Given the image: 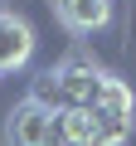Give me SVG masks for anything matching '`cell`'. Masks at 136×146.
Returning a JSON list of instances; mask_svg holds the SVG:
<instances>
[{
	"label": "cell",
	"instance_id": "3957f363",
	"mask_svg": "<svg viewBox=\"0 0 136 146\" xmlns=\"http://www.w3.org/2000/svg\"><path fill=\"white\" fill-rule=\"evenodd\" d=\"M29 58H34V29L15 10H0V73H15Z\"/></svg>",
	"mask_w": 136,
	"mask_h": 146
},
{
	"label": "cell",
	"instance_id": "277c9868",
	"mask_svg": "<svg viewBox=\"0 0 136 146\" xmlns=\"http://www.w3.org/2000/svg\"><path fill=\"white\" fill-rule=\"evenodd\" d=\"M49 131H53V112L39 107V102H29V98L10 112V122H5V136H10L15 146H49Z\"/></svg>",
	"mask_w": 136,
	"mask_h": 146
},
{
	"label": "cell",
	"instance_id": "7a4b0ae2",
	"mask_svg": "<svg viewBox=\"0 0 136 146\" xmlns=\"http://www.w3.org/2000/svg\"><path fill=\"white\" fill-rule=\"evenodd\" d=\"M53 73H58V88H63V102H68V107H92L97 93H102V78H107V73H102L97 63H88L83 54L68 58V63H58ZM68 107H63V112H68Z\"/></svg>",
	"mask_w": 136,
	"mask_h": 146
},
{
	"label": "cell",
	"instance_id": "5b68a950",
	"mask_svg": "<svg viewBox=\"0 0 136 146\" xmlns=\"http://www.w3.org/2000/svg\"><path fill=\"white\" fill-rule=\"evenodd\" d=\"M53 10L73 34H92L112 20V0H53Z\"/></svg>",
	"mask_w": 136,
	"mask_h": 146
},
{
	"label": "cell",
	"instance_id": "6da1fadb",
	"mask_svg": "<svg viewBox=\"0 0 136 146\" xmlns=\"http://www.w3.org/2000/svg\"><path fill=\"white\" fill-rule=\"evenodd\" d=\"M88 112L97 122V146H121L131 136V122H136V98H131V88L121 78L107 73V78H102V93H97V102Z\"/></svg>",
	"mask_w": 136,
	"mask_h": 146
}]
</instances>
